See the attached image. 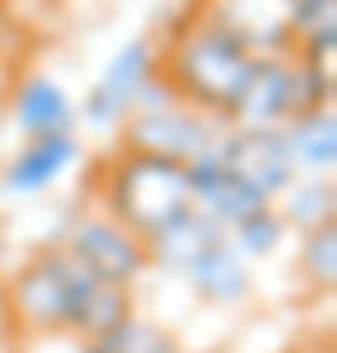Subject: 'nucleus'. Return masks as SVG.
Wrapping results in <instances>:
<instances>
[{"label":"nucleus","instance_id":"1","mask_svg":"<svg viewBox=\"0 0 337 353\" xmlns=\"http://www.w3.org/2000/svg\"><path fill=\"white\" fill-rule=\"evenodd\" d=\"M251 67H255V55L208 20H200L196 12L176 28L161 51V79L181 94V102L220 118L224 126L247 87Z\"/></svg>","mask_w":337,"mask_h":353},{"label":"nucleus","instance_id":"2","mask_svg":"<svg viewBox=\"0 0 337 353\" xmlns=\"http://www.w3.org/2000/svg\"><path fill=\"white\" fill-rule=\"evenodd\" d=\"M99 208L118 224L150 240L153 232L173 224L192 208L188 169L169 157L134 150H114L99 169Z\"/></svg>","mask_w":337,"mask_h":353},{"label":"nucleus","instance_id":"3","mask_svg":"<svg viewBox=\"0 0 337 353\" xmlns=\"http://www.w3.org/2000/svg\"><path fill=\"white\" fill-rule=\"evenodd\" d=\"M99 283L102 279L90 275L87 263L63 240L43 243L12 275V318L28 334H75L79 314Z\"/></svg>","mask_w":337,"mask_h":353},{"label":"nucleus","instance_id":"4","mask_svg":"<svg viewBox=\"0 0 337 353\" xmlns=\"http://www.w3.org/2000/svg\"><path fill=\"white\" fill-rule=\"evenodd\" d=\"M318 106H334V83H325L318 71H310L294 51L259 55L227 126H287L290 118L310 114Z\"/></svg>","mask_w":337,"mask_h":353},{"label":"nucleus","instance_id":"5","mask_svg":"<svg viewBox=\"0 0 337 353\" xmlns=\"http://www.w3.org/2000/svg\"><path fill=\"white\" fill-rule=\"evenodd\" d=\"M118 130H122L118 150L153 153V157H169V161L188 165L192 157L208 153L220 141L224 122L196 110V106H188V102H169L161 110L130 114Z\"/></svg>","mask_w":337,"mask_h":353},{"label":"nucleus","instance_id":"6","mask_svg":"<svg viewBox=\"0 0 337 353\" xmlns=\"http://www.w3.org/2000/svg\"><path fill=\"white\" fill-rule=\"evenodd\" d=\"M63 243L87 263L90 275H99L102 283H118V287H130L138 283L145 271H150V252H145V240L138 232H130L125 224H118L114 216H106L102 208H90V212H79L67 232H63Z\"/></svg>","mask_w":337,"mask_h":353},{"label":"nucleus","instance_id":"7","mask_svg":"<svg viewBox=\"0 0 337 353\" xmlns=\"http://www.w3.org/2000/svg\"><path fill=\"white\" fill-rule=\"evenodd\" d=\"M157 71H161V48L153 39H130L125 48L114 51L106 71L87 90V99L79 106V122H87L94 130L122 126L138 106V94Z\"/></svg>","mask_w":337,"mask_h":353},{"label":"nucleus","instance_id":"8","mask_svg":"<svg viewBox=\"0 0 337 353\" xmlns=\"http://www.w3.org/2000/svg\"><path fill=\"white\" fill-rule=\"evenodd\" d=\"M216 153H220L227 173H236L243 185H251L271 204L298 181V169H294L290 145L283 138V126H263V130L224 126V134L216 141Z\"/></svg>","mask_w":337,"mask_h":353},{"label":"nucleus","instance_id":"9","mask_svg":"<svg viewBox=\"0 0 337 353\" xmlns=\"http://www.w3.org/2000/svg\"><path fill=\"white\" fill-rule=\"evenodd\" d=\"M192 12L232 36L243 51L259 55H287L290 39V0H200Z\"/></svg>","mask_w":337,"mask_h":353},{"label":"nucleus","instance_id":"10","mask_svg":"<svg viewBox=\"0 0 337 353\" xmlns=\"http://www.w3.org/2000/svg\"><path fill=\"white\" fill-rule=\"evenodd\" d=\"M185 169H188V189H192V208H200V212L208 216V220H216L224 232H232L239 220H247L251 212H259V208L271 204L267 196H259V192L251 189V185H243L236 173H227L224 161H220V153H216V145L208 153L192 157Z\"/></svg>","mask_w":337,"mask_h":353},{"label":"nucleus","instance_id":"11","mask_svg":"<svg viewBox=\"0 0 337 353\" xmlns=\"http://www.w3.org/2000/svg\"><path fill=\"white\" fill-rule=\"evenodd\" d=\"M83 157L75 134H55V138H28L12 153V161L0 173V189L8 196H39L59 181L71 165Z\"/></svg>","mask_w":337,"mask_h":353},{"label":"nucleus","instance_id":"12","mask_svg":"<svg viewBox=\"0 0 337 353\" xmlns=\"http://www.w3.org/2000/svg\"><path fill=\"white\" fill-rule=\"evenodd\" d=\"M12 118L16 130L28 138H55V134H75L79 126V106L71 102V94L63 90V83H55L51 75H24L16 79L12 90Z\"/></svg>","mask_w":337,"mask_h":353},{"label":"nucleus","instance_id":"13","mask_svg":"<svg viewBox=\"0 0 337 353\" xmlns=\"http://www.w3.org/2000/svg\"><path fill=\"white\" fill-rule=\"evenodd\" d=\"M181 279L212 306H239V303H247L251 290H255L251 263L232 248L227 232L212 243V248H204V252L196 255V263L188 267Z\"/></svg>","mask_w":337,"mask_h":353},{"label":"nucleus","instance_id":"14","mask_svg":"<svg viewBox=\"0 0 337 353\" xmlns=\"http://www.w3.org/2000/svg\"><path fill=\"white\" fill-rule=\"evenodd\" d=\"M220 236H224V228L216 224V220H208L200 208H188L185 216H176L173 224H165L161 232H153L150 240H145L150 267L169 271V275H185L188 267L196 263V255L204 248H212Z\"/></svg>","mask_w":337,"mask_h":353},{"label":"nucleus","instance_id":"15","mask_svg":"<svg viewBox=\"0 0 337 353\" xmlns=\"http://www.w3.org/2000/svg\"><path fill=\"white\" fill-rule=\"evenodd\" d=\"M298 176H334L337 165V118L334 106H318L283 126Z\"/></svg>","mask_w":337,"mask_h":353},{"label":"nucleus","instance_id":"16","mask_svg":"<svg viewBox=\"0 0 337 353\" xmlns=\"http://www.w3.org/2000/svg\"><path fill=\"white\" fill-rule=\"evenodd\" d=\"M275 208L283 212L287 228H298V232H314L322 224H334L337 216L334 176H298L275 201Z\"/></svg>","mask_w":337,"mask_h":353},{"label":"nucleus","instance_id":"17","mask_svg":"<svg viewBox=\"0 0 337 353\" xmlns=\"http://www.w3.org/2000/svg\"><path fill=\"white\" fill-rule=\"evenodd\" d=\"M130 314H138V310H134V290L118 287V283H99V287L90 290V299H87V306H83V314H79L71 338L102 341V338H110Z\"/></svg>","mask_w":337,"mask_h":353},{"label":"nucleus","instance_id":"18","mask_svg":"<svg viewBox=\"0 0 337 353\" xmlns=\"http://www.w3.org/2000/svg\"><path fill=\"white\" fill-rule=\"evenodd\" d=\"M287 236H290V228H287V220H283V212H278L275 204H267V208H259V212H251L247 220H239V224L227 232L232 248H236L247 263H255V259H271V255L283 248Z\"/></svg>","mask_w":337,"mask_h":353},{"label":"nucleus","instance_id":"19","mask_svg":"<svg viewBox=\"0 0 337 353\" xmlns=\"http://www.w3.org/2000/svg\"><path fill=\"white\" fill-rule=\"evenodd\" d=\"M298 271L318 290H329L337 283V220L314 228V232H302Z\"/></svg>","mask_w":337,"mask_h":353},{"label":"nucleus","instance_id":"20","mask_svg":"<svg viewBox=\"0 0 337 353\" xmlns=\"http://www.w3.org/2000/svg\"><path fill=\"white\" fill-rule=\"evenodd\" d=\"M102 345L110 353H185V345L176 341L173 330L157 326L141 314H130L110 338H102Z\"/></svg>","mask_w":337,"mask_h":353},{"label":"nucleus","instance_id":"21","mask_svg":"<svg viewBox=\"0 0 337 353\" xmlns=\"http://www.w3.org/2000/svg\"><path fill=\"white\" fill-rule=\"evenodd\" d=\"M16 79H20V75H16V51L8 48L4 39H0V99H4L8 90H12Z\"/></svg>","mask_w":337,"mask_h":353},{"label":"nucleus","instance_id":"22","mask_svg":"<svg viewBox=\"0 0 337 353\" xmlns=\"http://www.w3.org/2000/svg\"><path fill=\"white\" fill-rule=\"evenodd\" d=\"M12 32H16V24H12V0H0V39L8 43Z\"/></svg>","mask_w":337,"mask_h":353},{"label":"nucleus","instance_id":"23","mask_svg":"<svg viewBox=\"0 0 337 353\" xmlns=\"http://www.w3.org/2000/svg\"><path fill=\"white\" fill-rule=\"evenodd\" d=\"M75 353H110V350H106L102 341H79V345H75Z\"/></svg>","mask_w":337,"mask_h":353}]
</instances>
